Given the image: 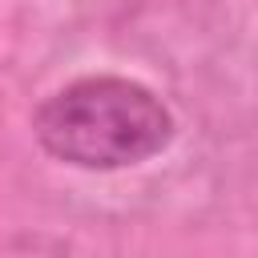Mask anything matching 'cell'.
<instances>
[{
	"label": "cell",
	"mask_w": 258,
	"mask_h": 258,
	"mask_svg": "<svg viewBox=\"0 0 258 258\" xmlns=\"http://www.w3.org/2000/svg\"><path fill=\"white\" fill-rule=\"evenodd\" d=\"M36 137L77 169H125L173 141V117L153 89L129 77H81L40 105Z\"/></svg>",
	"instance_id": "1"
}]
</instances>
